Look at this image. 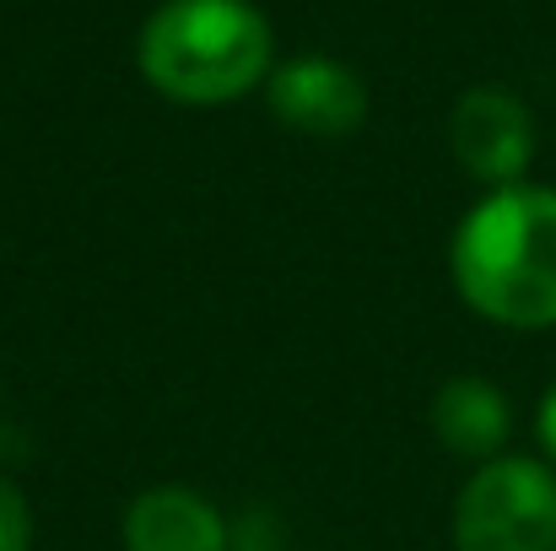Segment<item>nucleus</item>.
<instances>
[{"mask_svg": "<svg viewBox=\"0 0 556 551\" xmlns=\"http://www.w3.org/2000/svg\"><path fill=\"white\" fill-rule=\"evenodd\" d=\"M270 109L303 136H352L368 120V87L346 65L308 54L270 76Z\"/></svg>", "mask_w": 556, "mask_h": 551, "instance_id": "39448f33", "label": "nucleus"}, {"mask_svg": "<svg viewBox=\"0 0 556 551\" xmlns=\"http://www.w3.org/2000/svg\"><path fill=\"white\" fill-rule=\"evenodd\" d=\"M459 551H556V471L525 454L486 460L454 503Z\"/></svg>", "mask_w": 556, "mask_h": 551, "instance_id": "7ed1b4c3", "label": "nucleus"}, {"mask_svg": "<svg viewBox=\"0 0 556 551\" xmlns=\"http://www.w3.org/2000/svg\"><path fill=\"white\" fill-rule=\"evenodd\" d=\"M125 551H227V525L194 487H147L125 509Z\"/></svg>", "mask_w": 556, "mask_h": 551, "instance_id": "423d86ee", "label": "nucleus"}, {"mask_svg": "<svg viewBox=\"0 0 556 551\" xmlns=\"http://www.w3.org/2000/svg\"><path fill=\"white\" fill-rule=\"evenodd\" d=\"M535 433H541V443H546V454H552L556 465V384L546 389V400H541V416H535Z\"/></svg>", "mask_w": 556, "mask_h": 551, "instance_id": "1a4fd4ad", "label": "nucleus"}, {"mask_svg": "<svg viewBox=\"0 0 556 551\" xmlns=\"http://www.w3.org/2000/svg\"><path fill=\"white\" fill-rule=\"evenodd\" d=\"M448 141L470 179L508 189V184H525V168L535 158V120L514 92L476 87L459 98V109L448 120Z\"/></svg>", "mask_w": 556, "mask_h": 551, "instance_id": "20e7f679", "label": "nucleus"}, {"mask_svg": "<svg viewBox=\"0 0 556 551\" xmlns=\"http://www.w3.org/2000/svg\"><path fill=\"white\" fill-rule=\"evenodd\" d=\"M141 71L174 103H232L270 71V22L249 0H168L141 33Z\"/></svg>", "mask_w": 556, "mask_h": 551, "instance_id": "f03ea898", "label": "nucleus"}, {"mask_svg": "<svg viewBox=\"0 0 556 551\" xmlns=\"http://www.w3.org/2000/svg\"><path fill=\"white\" fill-rule=\"evenodd\" d=\"M0 551H33V509L16 481L0 476Z\"/></svg>", "mask_w": 556, "mask_h": 551, "instance_id": "6e6552de", "label": "nucleus"}, {"mask_svg": "<svg viewBox=\"0 0 556 551\" xmlns=\"http://www.w3.org/2000/svg\"><path fill=\"white\" fill-rule=\"evenodd\" d=\"M448 271L459 298L508 330L556 325V189L508 184L470 205L454 233Z\"/></svg>", "mask_w": 556, "mask_h": 551, "instance_id": "f257e3e1", "label": "nucleus"}, {"mask_svg": "<svg viewBox=\"0 0 556 551\" xmlns=\"http://www.w3.org/2000/svg\"><path fill=\"white\" fill-rule=\"evenodd\" d=\"M432 433L448 454H465V460L486 465V460H497V449L514 433V405L492 378L459 373L432 395Z\"/></svg>", "mask_w": 556, "mask_h": 551, "instance_id": "0eeeda50", "label": "nucleus"}]
</instances>
